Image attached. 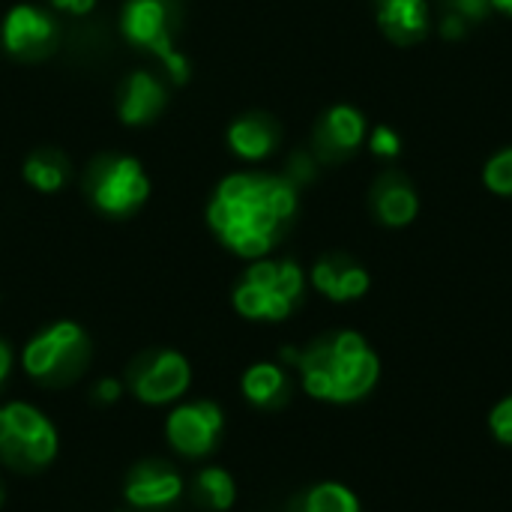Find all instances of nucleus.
I'll return each instance as SVG.
<instances>
[{
	"label": "nucleus",
	"instance_id": "1",
	"mask_svg": "<svg viewBox=\"0 0 512 512\" xmlns=\"http://www.w3.org/2000/svg\"><path fill=\"white\" fill-rule=\"evenodd\" d=\"M297 213V186L285 177L234 174L219 183L207 222L240 258H264Z\"/></svg>",
	"mask_w": 512,
	"mask_h": 512
},
{
	"label": "nucleus",
	"instance_id": "2",
	"mask_svg": "<svg viewBox=\"0 0 512 512\" xmlns=\"http://www.w3.org/2000/svg\"><path fill=\"white\" fill-rule=\"evenodd\" d=\"M282 357L297 366L303 390L318 402H360L381 378L378 354L354 330L318 336L303 351H285Z\"/></svg>",
	"mask_w": 512,
	"mask_h": 512
},
{
	"label": "nucleus",
	"instance_id": "3",
	"mask_svg": "<svg viewBox=\"0 0 512 512\" xmlns=\"http://www.w3.org/2000/svg\"><path fill=\"white\" fill-rule=\"evenodd\" d=\"M93 348L90 336L72 321H54L39 330L21 354V366L30 381L48 390H60L75 384L90 366Z\"/></svg>",
	"mask_w": 512,
	"mask_h": 512
},
{
	"label": "nucleus",
	"instance_id": "4",
	"mask_svg": "<svg viewBox=\"0 0 512 512\" xmlns=\"http://www.w3.org/2000/svg\"><path fill=\"white\" fill-rule=\"evenodd\" d=\"M306 276L294 261H258L234 288V309L249 321H285L303 300Z\"/></svg>",
	"mask_w": 512,
	"mask_h": 512
},
{
	"label": "nucleus",
	"instance_id": "5",
	"mask_svg": "<svg viewBox=\"0 0 512 512\" xmlns=\"http://www.w3.org/2000/svg\"><path fill=\"white\" fill-rule=\"evenodd\" d=\"M54 423L27 402L0 405V465L15 474H39L57 456Z\"/></svg>",
	"mask_w": 512,
	"mask_h": 512
},
{
	"label": "nucleus",
	"instance_id": "6",
	"mask_svg": "<svg viewBox=\"0 0 512 512\" xmlns=\"http://www.w3.org/2000/svg\"><path fill=\"white\" fill-rule=\"evenodd\" d=\"M192 387V366L180 351L156 348L138 354L126 369V390L150 408L174 405Z\"/></svg>",
	"mask_w": 512,
	"mask_h": 512
},
{
	"label": "nucleus",
	"instance_id": "7",
	"mask_svg": "<svg viewBox=\"0 0 512 512\" xmlns=\"http://www.w3.org/2000/svg\"><path fill=\"white\" fill-rule=\"evenodd\" d=\"M123 33L132 45L153 51L177 81H186V60L177 54L171 39L174 9L171 0H126L123 6Z\"/></svg>",
	"mask_w": 512,
	"mask_h": 512
},
{
	"label": "nucleus",
	"instance_id": "8",
	"mask_svg": "<svg viewBox=\"0 0 512 512\" xmlns=\"http://www.w3.org/2000/svg\"><path fill=\"white\" fill-rule=\"evenodd\" d=\"M225 432V414L216 402L192 399L180 402L165 420V438L183 459H207L216 453Z\"/></svg>",
	"mask_w": 512,
	"mask_h": 512
},
{
	"label": "nucleus",
	"instance_id": "9",
	"mask_svg": "<svg viewBox=\"0 0 512 512\" xmlns=\"http://www.w3.org/2000/svg\"><path fill=\"white\" fill-rule=\"evenodd\" d=\"M90 192H93V201L99 210L126 216L144 204L150 183L135 159L120 156V159H108V162L96 165V171L90 177Z\"/></svg>",
	"mask_w": 512,
	"mask_h": 512
},
{
	"label": "nucleus",
	"instance_id": "10",
	"mask_svg": "<svg viewBox=\"0 0 512 512\" xmlns=\"http://www.w3.org/2000/svg\"><path fill=\"white\" fill-rule=\"evenodd\" d=\"M186 492V480L162 459H144L129 468L123 498L135 512H162L174 507Z\"/></svg>",
	"mask_w": 512,
	"mask_h": 512
},
{
	"label": "nucleus",
	"instance_id": "11",
	"mask_svg": "<svg viewBox=\"0 0 512 512\" xmlns=\"http://www.w3.org/2000/svg\"><path fill=\"white\" fill-rule=\"evenodd\" d=\"M366 138V117L351 105L330 108L315 126V150L324 162L348 159Z\"/></svg>",
	"mask_w": 512,
	"mask_h": 512
},
{
	"label": "nucleus",
	"instance_id": "12",
	"mask_svg": "<svg viewBox=\"0 0 512 512\" xmlns=\"http://www.w3.org/2000/svg\"><path fill=\"white\" fill-rule=\"evenodd\" d=\"M54 36V21L33 6H15L3 21V45L15 57H42L51 51Z\"/></svg>",
	"mask_w": 512,
	"mask_h": 512
},
{
	"label": "nucleus",
	"instance_id": "13",
	"mask_svg": "<svg viewBox=\"0 0 512 512\" xmlns=\"http://www.w3.org/2000/svg\"><path fill=\"white\" fill-rule=\"evenodd\" d=\"M372 210L378 222H384L387 228H405L417 219L420 198L411 180L399 174L396 168H390L372 183Z\"/></svg>",
	"mask_w": 512,
	"mask_h": 512
},
{
	"label": "nucleus",
	"instance_id": "14",
	"mask_svg": "<svg viewBox=\"0 0 512 512\" xmlns=\"http://www.w3.org/2000/svg\"><path fill=\"white\" fill-rule=\"evenodd\" d=\"M312 285L333 303H351L369 291V273L348 255H327L315 264Z\"/></svg>",
	"mask_w": 512,
	"mask_h": 512
},
{
	"label": "nucleus",
	"instance_id": "15",
	"mask_svg": "<svg viewBox=\"0 0 512 512\" xmlns=\"http://www.w3.org/2000/svg\"><path fill=\"white\" fill-rule=\"evenodd\" d=\"M375 18L384 36L396 45H417L429 33L426 0H375Z\"/></svg>",
	"mask_w": 512,
	"mask_h": 512
},
{
	"label": "nucleus",
	"instance_id": "16",
	"mask_svg": "<svg viewBox=\"0 0 512 512\" xmlns=\"http://www.w3.org/2000/svg\"><path fill=\"white\" fill-rule=\"evenodd\" d=\"M240 390L249 405L261 411H276L291 399V378L276 363H255L243 372Z\"/></svg>",
	"mask_w": 512,
	"mask_h": 512
},
{
	"label": "nucleus",
	"instance_id": "17",
	"mask_svg": "<svg viewBox=\"0 0 512 512\" xmlns=\"http://www.w3.org/2000/svg\"><path fill=\"white\" fill-rule=\"evenodd\" d=\"M279 141V126L264 117V114H249V117H240L231 129H228V144L237 156L255 162V159H264L267 153H273Z\"/></svg>",
	"mask_w": 512,
	"mask_h": 512
},
{
	"label": "nucleus",
	"instance_id": "18",
	"mask_svg": "<svg viewBox=\"0 0 512 512\" xmlns=\"http://www.w3.org/2000/svg\"><path fill=\"white\" fill-rule=\"evenodd\" d=\"M165 105V90L162 84L150 75V72H135L126 87H123V99H120V117L126 123H147L153 120Z\"/></svg>",
	"mask_w": 512,
	"mask_h": 512
},
{
	"label": "nucleus",
	"instance_id": "19",
	"mask_svg": "<svg viewBox=\"0 0 512 512\" xmlns=\"http://www.w3.org/2000/svg\"><path fill=\"white\" fill-rule=\"evenodd\" d=\"M192 501L207 512H228L237 501V483L225 468H201L189 483Z\"/></svg>",
	"mask_w": 512,
	"mask_h": 512
},
{
	"label": "nucleus",
	"instance_id": "20",
	"mask_svg": "<svg viewBox=\"0 0 512 512\" xmlns=\"http://www.w3.org/2000/svg\"><path fill=\"white\" fill-rule=\"evenodd\" d=\"M288 512H363L357 495L342 483H318L297 492L288 504Z\"/></svg>",
	"mask_w": 512,
	"mask_h": 512
},
{
	"label": "nucleus",
	"instance_id": "21",
	"mask_svg": "<svg viewBox=\"0 0 512 512\" xmlns=\"http://www.w3.org/2000/svg\"><path fill=\"white\" fill-rule=\"evenodd\" d=\"M24 177L30 186H36L39 192H57L66 180V162L60 153L54 150H39L27 159L24 165Z\"/></svg>",
	"mask_w": 512,
	"mask_h": 512
},
{
	"label": "nucleus",
	"instance_id": "22",
	"mask_svg": "<svg viewBox=\"0 0 512 512\" xmlns=\"http://www.w3.org/2000/svg\"><path fill=\"white\" fill-rule=\"evenodd\" d=\"M483 183H486V189H492L495 195L510 198L512 195V147L498 150V153L486 162V168H483Z\"/></svg>",
	"mask_w": 512,
	"mask_h": 512
},
{
	"label": "nucleus",
	"instance_id": "23",
	"mask_svg": "<svg viewBox=\"0 0 512 512\" xmlns=\"http://www.w3.org/2000/svg\"><path fill=\"white\" fill-rule=\"evenodd\" d=\"M441 9H444L441 18H456L468 27V24H480L489 15L492 0H441Z\"/></svg>",
	"mask_w": 512,
	"mask_h": 512
},
{
	"label": "nucleus",
	"instance_id": "24",
	"mask_svg": "<svg viewBox=\"0 0 512 512\" xmlns=\"http://www.w3.org/2000/svg\"><path fill=\"white\" fill-rule=\"evenodd\" d=\"M369 147H372V153L378 159H396L402 153V138L390 126H375L372 129V138H369Z\"/></svg>",
	"mask_w": 512,
	"mask_h": 512
},
{
	"label": "nucleus",
	"instance_id": "25",
	"mask_svg": "<svg viewBox=\"0 0 512 512\" xmlns=\"http://www.w3.org/2000/svg\"><path fill=\"white\" fill-rule=\"evenodd\" d=\"M489 429H492V435H495L501 444H510L512 447V396L501 399V402L492 408V414H489Z\"/></svg>",
	"mask_w": 512,
	"mask_h": 512
},
{
	"label": "nucleus",
	"instance_id": "26",
	"mask_svg": "<svg viewBox=\"0 0 512 512\" xmlns=\"http://www.w3.org/2000/svg\"><path fill=\"white\" fill-rule=\"evenodd\" d=\"M123 393H126V384H123V381H117V378H99V381L93 384V390H90L93 402H96V405H102V408L117 405V402L123 399Z\"/></svg>",
	"mask_w": 512,
	"mask_h": 512
},
{
	"label": "nucleus",
	"instance_id": "27",
	"mask_svg": "<svg viewBox=\"0 0 512 512\" xmlns=\"http://www.w3.org/2000/svg\"><path fill=\"white\" fill-rule=\"evenodd\" d=\"M57 9H63V12H72V15H84V12H90L93 9V3L96 0H51Z\"/></svg>",
	"mask_w": 512,
	"mask_h": 512
},
{
	"label": "nucleus",
	"instance_id": "28",
	"mask_svg": "<svg viewBox=\"0 0 512 512\" xmlns=\"http://www.w3.org/2000/svg\"><path fill=\"white\" fill-rule=\"evenodd\" d=\"M9 372H12V351H9V345L0 339V387L6 384Z\"/></svg>",
	"mask_w": 512,
	"mask_h": 512
},
{
	"label": "nucleus",
	"instance_id": "29",
	"mask_svg": "<svg viewBox=\"0 0 512 512\" xmlns=\"http://www.w3.org/2000/svg\"><path fill=\"white\" fill-rule=\"evenodd\" d=\"M492 6H495L498 12H504V15H510L512 18V0H492Z\"/></svg>",
	"mask_w": 512,
	"mask_h": 512
},
{
	"label": "nucleus",
	"instance_id": "30",
	"mask_svg": "<svg viewBox=\"0 0 512 512\" xmlns=\"http://www.w3.org/2000/svg\"><path fill=\"white\" fill-rule=\"evenodd\" d=\"M3 504H6V486H3V477H0V510H3Z\"/></svg>",
	"mask_w": 512,
	"mask_h": 512
}]
</instances>
